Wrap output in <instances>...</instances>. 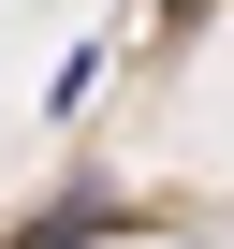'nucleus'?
I'll return each instance as SVG.
<instances>
[{
  "label": "nucleus",
  "mask_w": 234,
  "mask_h": 249,
  "mask_svg": "<svg viewBox=\"0 0 234 249\" xmlns=\"http://www.w3.org/2000/svg\"><path fill=\"white\" fill-rule=\"evenodd\" d=\"M176 15H190V0H176Z\"/></svg>",
  "instance_id": "1"
}]
</instances>
